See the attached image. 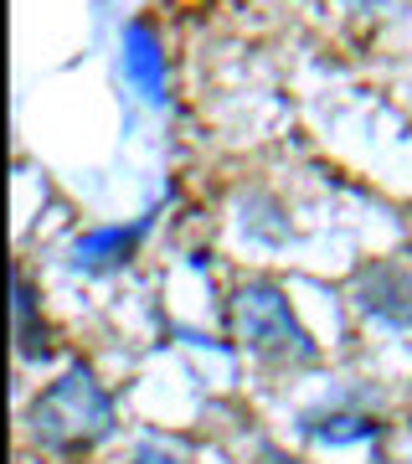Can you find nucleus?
<instances>
[{
    "label": "nucleus",
    "instance_id": "obj_1",
    "mask_svg": "<svg viewBox=\"0 0 412 464\" xmlns=\"http://www.w3.org/2000/svg\"><path fill=\"white\" fill-rule=\"evenodd\" d=\"M26 423H32V439L42 449H52V454H82L99 439H109L114 402H109V392L99 387V377L88 366H67L62 377L32 402Z\"/></svg>",
    "mask_w": 412,
    "mask_h": 464
},
{
    "label": "nucleus",
    "instance_id": "obj_2",
    "mask_svg": "<svg viewBox=\"0 0 412 464\" xmlns=\"http://www.w3.org/2000/svg\"><path fill=\"white\" fill-rule=\"evenodd\" d=\"M232 331L243 341L247 356H258L268 366H304L314 362V341L299 325V315L289 310L279 284L268 279H247L232 295Z\"/></svg>",
    "mask_w": 412,
    "mask_h": 464
},
{
    "label": "nucleus",
    "instance_id": "obj_3",
    "mask_svg": "<svg viewBox=\"0 0 412 464\" xmlns=\"http://www.w3.org/2000/svg\"><path fill=\"white\" fill-rule=\"evenodd\" d=\"M356 304L371 320L412 325V274L402 264H371L356 274Z\"/></svg>",
    "mask_w": 412,
    "mask_h": 464
},
{
    "label": "nucleus",
    "instance_id": "obj_4",
    "mask_svg": "<svg viewBox=\"0 0 412 464\" xmlns=\"http://www.w3.org/2000/svg\"><path fill=\"white\" fill-rule=\"evenodd\" d=\"M36 304H32V284L16 279V335H21V356H36V351H47V346H36Z\"/></svg>",
    "mask_w": 412,
    "mask_h": 464
}]
</instances>
